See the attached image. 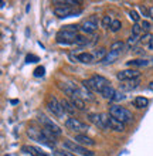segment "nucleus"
<instances>
[{"mask_svg": "<svg viewBox=\"0 0 153 156\" xmlns=\"http://www.w3.org/2000/svg\"><path fill=\"white\" fill-rule=\"evenodd\" d=\"M27 135H29L33 140H37L38 144L44 145V146H47V148H51L54 151V146H55V140H54V138H55V136H54L51 132L47 131V129H44V128H41V129L29 128Z\"/></svg>", "mask_w": 153, "mask_h": 156, "instance_id": "obj_1", "label": "nucleus"}, {"mask_svg": "<svg viewBox=\"0 0 153 156\" xmlns=\"http://www.w3.org/2000/svg\"><path fill=\"white\" fill-rule=\"evenodd\" d=\"M82 84L89 91H94V92H98V94H102L103 91L111 85V82L108 81L105 77H102V75H94V77L85 80Z\"/></svg>", "mask_w": 153, "mask_h": 156, "instance_id": "obj_2", "label": "nucleus"}, {"mask_svg": "<svg viewBox=\"0 0 153 156\" xmlns=\"http://www.w3.org/2000/svg\"><path fill=\"white\" fill-rule=\"evenodd\" d=\"M109 115L120 121L122 123H130L133 121L132 112L126 109V108L120 107V105H111L109 107Z\"/></svg>", "mask_w": 153, "mask_h": 156, "instance_id": "obj_3", "label": "nucleus"}, {"mask_svg": "<svg viewBox=\"0 0 153 156\" xmlns=\"http://www.w3.org/2000/svg\"><path fill=\"white\" fill-rule=\"evenodd\" d=\"M64 149L72 152L74 155H79V156H95V152H92L89 149H87L82 145H78L74 140H64Z\"/></svg>", "mask_w": 153, "mask_h": 156, "instance_id": "obj_4", "label": "nucleus"}, {"mask_svg": "<svg viewBox=\"0 0 153 156\" xmlns=\"http://www.w3.org/2000/svg\"><path fill=\"white\" fill-rule=\"evenodd\" d=\"M47 109L58 119H64L67 115V112L64 111V108H62L61 101H58L55 97L48 98V101H47Z\"/></svg>", "mask_w": 153, "mask_h": 156, "instance_id": "obj_5", "label": "nucleus"}, {"mask_svg": "<svg viewBox=\"0 0 153 156\" xmlns=\"http://www.w3.org/2000/svg\"><path fill=\"white\" fill-rule=\"evenodd\" d=\"M65 128L71 132H75V135H78V133H85V132L88 131L87 123L82 122V121H79L78 118H74V116L65 119Z\"/></svg>", "mask_w": 153, "mask_h": 156, "instance_id": "obj_6", "label": "nucleus"}, {"mask_svg": "<svg viewBox=\"0 0 153 156\" xmlns=\"http://www.w3.org/2000/svg\"><path fill=\"white\" fill-rule=\"evenodd\" d=\"M77 36H78V34L74 33V31H70V30H67V29H61L55 34V41L61 45H70V44H74L75 43Z\"/></svg>", "mask_w": 153, "mask_h": 156, "instance_id": "obj_7", "label": "nucleus"}, {"mask_svg": "<svg viewBox=\"0 0 153 156\" xmlns=\"http://www.w3.org/2000/svg\"><path fill=\"white\" fill-rule=\"evenodd\" d=\"M37 119H38V122H40V123L43 125V128H44V129H47L48 132H51V133H53L54 136H60V135L62 133L61 128L58 126V125H57L55 122H54L53 119L47 118V116H46V115H43V114H40Z\"/></svg>", "mask_w": 153, "mask_h": 156, "instance_id": "obj_8", "label": "nucleus"}, {"mask_svg": "<svg viewBox=\"0 0 153 156\" xmlns=\"http://www.w3.org/2000/svg\"><path fill=\"white\" fill-rule=\"evenodd\" d=\"M88 119H89V122H92L96 128H99V129H109V128H108L109 115H106V114H89Z\"/></svg>", "mask_w": 153, "mask_h": 156, "instance_id": "obj_9", "label": "nucleus"}, {"mask_svg": "<svg viewBox=\"0 0 153 156\" xmlns=\"http://www.w3.org/2000/svg\"><path fill=\"white\" fill-rule=\"evenodd\" d=\"M98 24H99L98 17H96L95 14H92V16H89L87 20L81 24V30H82L84 33H87V34H92V33H95L96 30H98Z\"/></svg>", "mask_w": 153, "mask_h": 156, "instance_id": "obj_10", "label": "nucleus"}, {"mask_svg": "<svg viewBox=\"0 0 153 156\" xmlns=\"http://www.w3.org/2000/svg\"><path fill=\"white\" fill-rule=\"evenodd\" d=\"M71 60H74L77 62H82V64H91V62H95V58H94V54L92 53H87V51H79V53H72L70 54Z\"/></svg>", "mask_w": 153, "mask_h": 156, "instance_id": "obj_11", "label": "nucleus"}, {"mask_svg": "<svg viewBox=\"0 0 153 156\" xmlns=\"http://www.w3.org/2000/svg\"><path fill=\"white\" fill-rule=\"evenodd\" d=\"M139 75H141L139 70H136V68H128V70L119 71L116 74V78L119 81L125 82V81H130V80H136V78H139Z\"/></svg>", "mask_w": 153, "mask_h": 156, "instance_id": "obj_12", "label": "nucleus"}, {"mask_svg": "<svg viewBox=\"0 0 153 156\" xmlns=\"http://www.w3.org/2000/svg\"><path fill=\"white\" fill-rule=\"evenodd\" d=\"M79 13H81V9L75 10V7H54V14L60 17V19L75 16V14H79Z\"/></svg>", "mask_w": 153, "mask_h": 156, "instance_id": "obj_13", "label": "nucleus"}, {"mask_svg": "<svg viewBox=\"0 0 153 156\" xmlns=\"http://www.w3.org/2000/svg\"><path fill=\"white\" fill-rule=\"evenodd\" d=\"M153 64V58H135L129 60L128 66L130 68H142V67H149Z\"/></svg>", "mask_w": 153, "mask_h": 156, "instance_id": "obj_14", "label": "nucleus"}, {"mask_svg": "<svg viewBox=\"0 0 153 156\" xmlns=\"http://www.w3.org/2000/svg\"><path fill=\"white\" fill-rule=\"evenodd\" d=\"M123 54V51H119V50H109V53L106 54V57L103 58L102 61H101V64H103V66H108V64H113V62L118 60V58L120 57Z\"/></svg>", "mask_w": 153, "mask_h": 156, "instance_id": "obj_15", "label": "nucleus"}, {"mask_svg": "<svg viewBox=\"0 0 153 156\" xmlns=\"http://www.w3.org/2000/svg\"><path fill=\"white\" fill-rule=\"evenodd\" d=\"M74 142H77L78 145H82V146H94L95 145V140L87 136V133H78V135L74 136Z\"/></svg>", "mask_w": 153, "mask_h": 156, "instance_id": "obj_16", "label": "nucleus"}, {"mask_svg": "<svg viewBox=\"0 0 153 156\" xmlns=\"http://www.w3.org/2000/svg\"><path fill=\"white\" fill-rule=\"evenodd\" d=\"M108 128L109 129H113L116 132H123L125 131V123H122L120 121H118L116 118L109 115V119H108Z\"/></svg>", "mask_w": 153, "mask_h": 156, "instance_id": "obj_17", "label": "nucleus"}, {"mask_svg": "<svg viewBox=\"0 0 153 156\" xmlns=\"http://www.w3.org/2000/svg\"><path fill=\"white\" fill-rule=\"evenodd\" d=\"M21 151L24 153H29L30 156H50V155H47L46 152H43L41 149L37 148V146H23Z\"/></svg>", "mask_w": 153, "mask_h": 156, "instance_id": "obj_18", "label": "nucleus"}, {"mask_svg": "<svg viewBox=\"0 0 153 156\" xmlns=\"http://www.w3.org/2000/svg\"><path fill=\"white\" fill-rule=\"evenodd\" d=\"M139 87V78L136 80H130V81H125L120 84V90L122 91H132Z\"/></svg>", "mask_w": 153, "mask_h": 156, "instance_id": "obj_19", "label": "nucleus"}, {"mask_svg": "<svg viewBox=\"0 0 153 156\" xmlns=\"http://www.w3.org/2000/svg\"><path fill=\"white\" fill-rule=\"evenodd\" d=\"M61 104H62V108H64V111L68 114V115H74L75 111H77V108H75V105L72 102H71L70 99H61Z\"/></svg>", "mask_w": 153, "mask_h": 156, "instance_id": "obj_20", "label": "nucleus"}, {"mask_svg": "<svg viewBox=\"0 0 153 156\" xmlns=\"http://www.w3.org/2000/svg\"><path fill=\"white\" fill-rule=\"evenodd\" d=\"M53 4L55 7H75L79 2H74V0H54Z\"/></svg>", "mask_w": 153, "mask_h": 156, "instance_id": "obj_21", "label": "nucleus"}, {"mask_svg": "<svg viewBox=\"0 0 153 156\" xmlns=\"http://www.w3.org/2000/svg\"><path fill=\"white\" fill-rule=\"evenodd\" d=\"M133 105L137 108V109H143L149 105V99L145 98V97H136L133 99Z\"/></svg>", "mask_w": 153, "mask_h": 156, "instance_id": "obj_22", "label": "nucleus"}, {"mask_svg": "<svg viewBox=\"0 0 153 156\" xmlns=\"http://www.w3.org/2000/svg\"><path fill=\"white\" fill-rule=\"evenodd\" d=\"M101 95H102L103 98L111 99V101H112V99L115 98V95H116V90H115V88H113V87H111V85H109V87H108L106 90L103 91V92H102V94H101Z\"/></svg>", "mask_w": 153, "mask_h": 156, "instance_id": "obj_23", "label": "nucleus"}, {"mask_svg": "<svg viewBox=\"0 0 153 156\" xmlns=\"http://www.w3.org/2000/svg\"><path fill=\"white\" fill-rule=\"evenodd\" d=\"M53 156H77L74 155L72 152H70V151H67V149H54L53 151Z\"/></svg>", "mask_w": 153, "mask_h": 156, "instance_id": "obj_24", "label": "nucleus"}, {"mask_svg": "<svg viewBox=\"0 0 153 156\" xmlns=\"http://www.w3.org/2000/svg\"><path fill=\"white\" fill-rule=\"evenodd\" d=\"M137 43H141V37H137V36H130V37L128 38V41H126L128 47H133V48H135V45H136Z\"/></svg>", "mask_w": 153, "mask_h": 156, "instance_id": "obj_25", "label": "nucleus"}, {"mask_svg": "<svg viewBox=\"0 0 153 156\" xmlns=\"http://www.w3.org/2000/svg\"><path fill=\"white\" fill-rule=\"evenodd\" d=\"M122 29V23H120V20H113L112 21L111 27H109V30H111L112 33H116V31H119V30Z\"/></svg>", "mask_w": 153, "mask_h": 156, "instance_id": "obj_26", "label": "nucleus"}, {"mask_svg": "<svg viewBox=\"0 0 153 156\" xmlns=\"http://www.w3.org/2000/svg\"><path fill=\"white\" fill-rule=\"evenodd\" d=\"M75 45H85L88 44V38L85 37V36H82V34H78L77 36V38H75Z\"/></svg>", "mask_w": 153, "mask_h": 156, "instance_id": "obj_27", "label": "nucleus"}, {"mask_svg": "<svg viewBox=\"0 0 153 156\" xmlns=\"http://www.w3.org/2000/svg\"><path fill=\"white\" fill-rule=\"evenodd\" d=\"M112 19L109 16H103L102 17V20H101V26H102L103 29H109L111 27V24H112Z\"/></svg>", "mask_w": 153, "mask_h": 156, "instance_id": "obj_28", "label": "nucleus"}, {"mask_svg": "<svg viewBox=\"0 0 153 156\" xmlns=\"http://www.w3.org/2000/svg\"><path fill=\"white\" fill-rule=\"evenodd\" d=\"M142 33H143V30H142V26L133 24V27H132V36H137V37H142V36H141Z\"/></svg>", "mask_w": 153, "mask_h": 156, "instance_id": "obj_29", "label": "nucleus"}, {"mask_svg": "<svg viewBox=\"0 0 153 156\" xmlns=\"http://www.w3.org/2000/svg\"><path fill=\"white\" fill-rule=\"evenodd\" d=\"M152 34L150 33H145L143 36L141 37V43L142 44H145V43H148V47H149V44H150V41H152Z\"/></svg>", "mask_w": 153, "mask_h": 156, "instance_id": "obj_30", "label": "nucleus"}, {"mask_svg": "<svg viewBox=\"0 0 153 156\" xmlns=\"http://www.w3.org/2000/svg\"><path fill=\"white\" fill-rule=\"evenodd\" d=\"M129 17H130V20H133V23H135V24H137V21H139V19H141V17H139V14H137L136 12H129Z\"/></svg>", "mask_w": 153, "mask_h": 156, "instance_id": "obj_31", "label": "nucleus"}, {"mask_svg": "<svg viewBox=\"0 0 153 156\" xmlns=\"http://www.w3.org/2000/svg\"><path fill=\"white\" fill-rule=\"evenodd\" d=\"M44 75V67H38L34 70V77H43Z\"/></svg>", "mask_w": 153, "mask_h": 156, "instance_id": "obj_32", "label": "nucleus"}, {"mask_svg": "<svg viewBox=\"0 0 153 156\" xmlns=\"http://www.w3.org/2000/svg\"><path fill=\"white\" fill-rule=\"evenodd\" d=\"M142 30H143V31H145V33H149V30H150V23L149 21H143V23H142Z\"/></svg>", "mask_w": 153, "mask_h": 156, "instance_id": "obj_33", "label": "nucleus"}, {"mask_svg": "<svg viewBox=\"0 0 153 156\" xmlns=\"http://www.w3.org/2000/svg\"><path fill=\"white\" fill-rule=\"evenodd\" d=\"M139 10L142 12L143 16H149V9H146L145 6H139Z\"/></svg>", "mask_w": 153, "mask_h": 156, "instance_id": "obj_34", "label": "nucleus"}, {"mask_svg": "<svg viewBox=\"0 0 153 156\" xmlns=\"http://www.w3.org/2000/svg\"><path fill=\"white\" fill-rule=\"evenodd\" d=\"M123 98H125V95H123V94H119V92H116L115 98L112 99V101H119V99H123Z\"/></svg>", "mask_w": 153, "mask_h": 156, "instance_id": "obj_35", "label": "nucleus"}, {"mask_svg": "<svg viewBox=\"0 0 153 156\" xmlns=\"http://www.w3.org/2000/svg\"><path fill=\"white\" fill-rule=\"evenodd\" d=\"M149 17L153 20V6H152V7H149Z\"/></svg>", "mask_w": 153, "mask_h": 156, "instance_id": "obj_36", "label": "nucleus"}, {"mask_svg": "<svg viewBox=\"0 0 153 156\" xmlns=\"http://www.w3.org/2000/svg\"><path fill=\"white\" fill-rule=\"evenodd\" d=\"M149 88L153 91V81H150V84H149Z\"/></svg>", "mask_w": 153, "mask_h": 156, "instance_id": "obj_37", "label": "nucleus"}]
</instances>
